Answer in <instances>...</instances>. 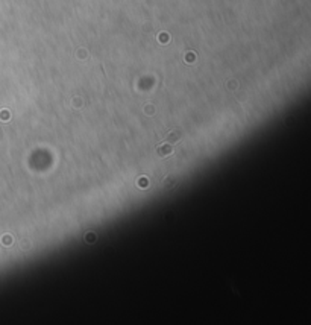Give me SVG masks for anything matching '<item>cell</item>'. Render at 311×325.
Here are the masks:
<instances>
[{
  "label": "cell",
  "instance_id": "cell-1",
  "mask_svg": "<svg viewBox=\"0 0 311 325\" xmlns=\"http://www.w3.org/2000/svg\"><path fill=\"white\" fill-rule=\"evenodd\" d=\"M160 153H161V155H164V153H165V155H170V153H172V148L168 146V145H162V146H160Z\"/></svg>",
  "mask_w": 311,
  "mask_h": 325
}]
</instances>
